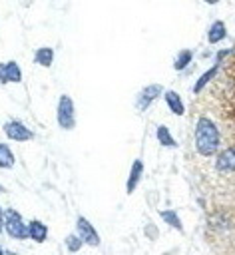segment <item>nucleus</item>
Returning a JSON list of instances; mask_svg holds the SVG:
<instances>
[{"mask_svg":"<svg viewBox=\"0 0 235 255\" xmlns=\"http://www.w3.org/2000/svg\"><path fill=\"white\" fill-rule=\"evenodd\" d=\"M209 96H215L219 100L217 116L225 122V126L229 124L231 129H235V60L229 68L223 70L221 78L215 82L213 94L209 92Z\"/></svg>","mask_w":235,"mask_h":255,"instance_id":"nucleus-1","label":"nucleus"},{"mask_svg":"<svg viewBox=\"0 0 235 255\" xmlns=\"http://www.w3.org/2000/svg\"><path fill=\"white\" fill-rule=\"evenodd\" d=\"M195 147L205 157L213 155L217 151V147H219V129L205 116H201L197 120V124H195Z\"/></svg>","mask_w":235,"mask_h":255,"instance_id":"nucleus-2","label":"nucleus"},{"mask_svg":"<svg viewBox=\"0 0 235 255\" xmlns=\"http://www.w3.org/2000/svg\"><path fill=\"white\" fill-rule=\"evenodd\" d=\"M4 227H6L8 235L14 237V239H26V237H30L28 225L24 223L22 215L16 209H6L4 211Z\"/></svg>","mask_w":235,"mask_h":255,"instance_id":"nucleus-3","label":"nucleus"},{"mask_svg":"<svg viewBox=\"0 0 235 255\" xmlns=\"http://www.w3.org/2000/svg\"><path fill=\"white\" fill-rule=\"evenodd\" d=\"M58 124L64 129H72L76 126L74 102H72L70 96H60V102H58Z\"/></svg>","mask_w":235,"mask_h":255,"instance_id":"nucleus-4","label":"nucleus"},{"mask_svg":"<svg viewBox=\"0 0 235 255\" xmlns=\"http://www.w3.org/2000/svg\"><path fill=\"white\" fill-rule=\"evenodd\" d=\"M76 227H78V233H80V237L84 239V243H88V245H92V247H98V245H100V235H98V231L94 229V225H92L86 217H78Z\"/></svg>","mask_w":235,"mask_h":255,"instance_id":"nucleus-5","label":"nucleus"},{"mask_svg":"<svg viewBox=\"0 0 235 255\" xmlns=\"http://www.w3.org/2000/svg\"><path fill=\"white\" fill-rule=\"evenodd\" d=\"M4 131L14 141H28V139H32V131L22 122H8L4 126Z\"/></svg>","mask_w":235,"mask_h":255,"instance_id":"nucleus-6","label":"nucleus"},{"mask_svg":"<svg viewBox=\"0 0 235 255\" xmlns=\"http://www.w3.org/2000/svg\"><path fill=\"white\" fill-rule=\"evenodd\" d=\"M20 80H22V70L16 62L0 64V82L8 84V82H20Z\"/></svg>","mask_w":235,"mask_h":255,"instance_id":"nucleus-7","label":"nucleus"},{"mask_svg":"<svg viewBox=\"0 0 235 255\" xmlns=\"http://www.w3.org/2000/svg\"><path fill=\"white\" fill-rule=\"evenodd\" d=\"M215 165H217L219 171H227V173L235 171V145H231L225 151H221L217 161H215Z\"/></svg>","mask_w":235,"mask_h":255,"instance_id":"nucleus-8","label":"nucleus"},{"mask_svg":"<svg viewBox=\"0 0 235 255\" xmlns=\"http://www.w3.org/2000/svg\"><path fill=\"white\" fill-rule=\"evenodd\" d=\"M163 90H161V86H157V84H151V86H147L141 94H139V98H137V108L139 110H145L159 94H161Z\"/></svg>","mask_w":235,"mask_h":255,"instance_id":"nucleus-9","label":"nucleus"},{"mask_svg":"<svg viewBox=\"0 0 235 255\" xmlns=\"http://www.w3.org/2000/svg\"><path fill=\"white\" fill-rule=\"evenodd\" d=\"M28 233H30V239L42 243V241H46V237H48V227H46L42 221L34 219V221L28 223Z\"/></svg>","mask_w":235,"mask_h":255,"instance_id":"nucleus-10","label":"nucleus"},{"mask_svg":"<svg viewBox=\"0 0 235 255\" xmlns=\"http://www.w3.org/2000/svg\"><path fill=\"white\" fill-rule=\"evenodd\" d=\"M141 173H143V163H141V159H135V161H133V165H131V169H129L127 183H125L127 193H131V191L135 189V185H137V181H139Z\"/></svg>","mask_w":235,"mask_h":255,"instance_id":"nucleus-11","label":"nucleus"},{"mask_svg":"<svg viewBox=\"0 0 235 255\" xmlns=\"http://www.w3.org/2000/svg\"><path fill=\"white\" fill-rule=\"evenodd\" d=\"M165 102H167V108L175 114V116H181L183 112H185V108H183V102H181V98L173 92V90H167L165 92Z\"/></svg>","mask_w":235,"mask_h":255,"instance_id":"nucleus-12","label":"nucleus"},{"mask_svg":"<svg viewBox=\"0 0 235 255\" xmlns=\"http://www.w3.org/2000/svg\"><path fill=\"white\" fill-rule=\"evenodd\" d=\"M34 58H36V62H38L40 66L48 68V66H52V62H54V50H52V48H48V46L38 48Z\"/></svg>","mask_w":235,"mask_h":255,"instance_id":"nucleus-13","label":"nucleus"},{"mask_svg":"<svg viewBox=\"0 0 235 255\" xmlns=\"http://www.w3.org/2000/svg\"><path fill=\"white\" fill-rule=\"evenodd\" d=\"M225 32H227V30H225V24H223L221 20H217V22L209 28V36H207V38H209L211 44H217V42H221V40L225 38Z\"/></svg>","mask_w":235,"mask_h":255,"instance_id":"nucleus-14","label":"nucleus"},{"mask_svg":"<svg viewBox=\"0 0 235 255\" xmlns=\"http://www.w3.org/2000/svg\"><path fill=\"white\" fill-rule=\"evenodd\" d=\"M217 68H219V66H213L211 70H207L205 74H201V76H199V80H197V82H195V86H193V92H195V94H199V92H201V90H203V88H205V86L215 78Z\"/></svg>","mask_w":235,"mask_h":255,"instance_id":"nucleus-15","label":"nucleus"},{"mask_svg":"<svg viewBox=\"0 0 235 255\" xmlns=\"http://www.w3.org/2000/svg\"><path fill=\"white\" fill-rule=\"evenodd\" d=\"M12 165H14V153L10 151L6 143H0V167L10 169Z\"/></svg>","mask_w":235,"mask_h":255,"instance_id":"nucleus-16","label":"nucleus"},{"mask_svg":"<svg viewBox=\"0 0 235 255\" xmlns=\"http://www.w3.org/2000/svg\"><path fill=\"white\" fill-rule=\"evenodd\" d=\"M159 215H161V219H163L165 223H169L171 227H175V229H181V221H179V217H177V213H175V211H171V209H165V211H161Z\"/></svg>","mask_w":235,"mask_h":255,"instance_id":"nucleus-17","label":"nucleus"},{"mask_svg":"<svg viewBox=\"0 0 235 255\" xmlns=\"http://www.w3.org/2000/svg\"><path fill=\"white\" fill-rule=\"evenodd\" d=\"M157 139H159L163 145H169V147L175 145V139L171 137V133H169V129H167L165 126H159V128H157Z\"/></svg>","mask_w":235,"mask_h":255,"instance_id":"nucleus-18","label":"nucleus"},{"mask_svg":"<svg viewBox=\"0 0 235 255\" xmlns=\"http://www.w3.org/2000/svg\"><path fill=\"white\" fill-rule=\"evenodd\" d=\"M191 58H193V54L189 52V50H183V52H179V56H177V60H175V70H183L189 62H191Z\"/></svg>","mask_w":235,"mask_h":255,"instance_id":"nucleus-19","label":"nucleus"},{"mask_svg":"<svg viewBox=\"0 0 235 255\" xmlns=\"http://www.w3.org/2000/svg\"><path fill=\"white\" fill-rule=\"evenodd\" d=\"M82 243H84V239L78 237V235H68V237H66V247H68L70 251H78V249L82 247Z\"/></svg>","mask_w":235,"mask_h":255,"instance_id":"nucleus-20","label":"nucleus"},{"mask_svg":"<svg viewBox=\"0 0 235 255\" xmlns=\"http://www.w3.org/2000/svg\"><path fill=\"white\" fill-rule=\"evenodd\" d=\"M2 227H4V213H2V207H0V233H2Z\"/></svg>","mask_w":235,"mask_h":255,"instance_id":"nucleus-21","label":"nucleus"},{"mask_svg":"<svg viewBox=\"0 0 235 255\" xmlns=\"http://www.w3.org/2000/svg\"><path fill=\"white\" fill-rule=\"evenodd\" d=\"M207 4H215V2H219V0H205Z\"/></svg>","mask_w":235,"mask_h":255,"instance_id":"nucleus-22","label":"nucleus"},{"mask_svg":"<svg viewBox=\"0 0 235 255\" xmlns=\"http://www.w3.org/2000/svg\"><path fill=\"white\" fill-rule=\"evenodd\" d=\"M2 191H4V187H2V185H0V193H2Z\"/></svg>","mask_w":235,"mask_h":255,"instance_id":"nucleus-23","label":"nucleus"},{"mask_svg":"<svg viewBox=\"0 0 235 255\" xmlns=\"http://www.w3.org/2000/svg\"><path fill=\"white\" fill-rule=\"evenodd\" d=\"M0 253H2V247H0Z\"/></svg>","mask_w":235,"mask_h":255,"instance_id":"nucleus-24","label":"nucleus"}]
</instances>
